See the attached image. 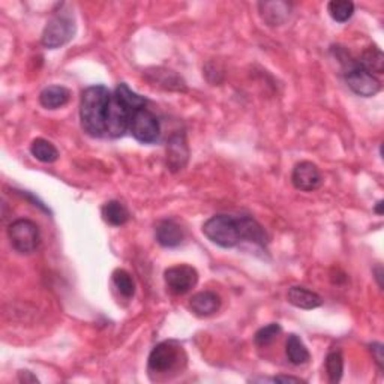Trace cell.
I'll use <instances>...</instances> for the list:
<instances>
[{"label":"cell","mask_w":384,"mask_h":384,"mask_svg":"<svg viewBox=\"0 0 384 384\" xmlns=\"http://www.w3.org/2000/svg\"><path fill=\"white\" fill-rule=\"evenodd\" d=\"M8 238L11 247L20 254H32L41 243V233L38 225L30 220H17L8 227Z\"/></svg>","instance_id":"5b68a950"},{"label":"cell","mask_w":384,"mask_h":384,"mask_svg":"<svg viewBox=\"0 0 384 384\" xmlns=\"http://www.w3.org/2000/svg\"><path fill=\"white\" fill-rule=\"evenodd\" d=\"M188 160V147L185 142H180V137H173L169 144V164L173 170H182Z\"/></svg>","instance_id":"44dd1931"},{"label":"cell","mask_w":384,"mask_h":384,"mask_svg":"<svg viewBox=\"0 0 384 384\" xmlns=\"http://www.w3.org/2000/svg\"><path fill=\"white\" fill-rule=\"evenodd\" d=\"M156 240L164 248H176L183 242L182 227L173 220H162L156 225Z\"/></svg>","instance_id":"7c38bea8"},{"label":"cell","mask_w":384,"mask_h":384,"mask_svg":"<svg viewBox=\"0 0 384 384\" xmlns=\"http://www.w3.org/2000/svg\"><path fill=\"white\" fill-rule=\"evenodd\" d=\"M115 93L119 96L120 99H124L128 106L133 107L134 110H140V108H144L146 107V98H143V96H140L138 93H135L134 90H131L128 84L125 83H120L117 87H116V90Z\"/></svg>","instance_id":"d4e9b609"},{"label":"cell","mask_w":384,"mask_h":384,"mask_svg":"<svg viewBox=\"0 0 384 384\" xmlns=\"http://www.w3.org/2000/svg\"><path fill=\"white\" fill-rule=\"evenodd\" d=\"M221 298L215 291H200L189 299V309L198 317H211L221 308Z\"/></svg>","instance_id":"8fae6325"},{"label":"cell","mask_w":384,"mask_h":384,"mask_svg":"<svg viewBox=\"0 0 384 384\" xmlns=\"http://www.w3.org/2000/svg\"><path fill=\"white\" fill-rule=\"evenodd\" d=\"M75 35V20L71 11L60 8L44 28L41 44L46 48L55 50L65 46L74 38Z\"/></svg>","instance_id":"277c9868"},{"label":"cell","mask_w":384,"mask_h":384,"mask_svg":"<svg viewBox=\"0 0 384 384\" xmlns=\"http://www.w3.org/2000/svg\"><path fill=\"white\" fill-rule=\"evenodd\" d=\"M359 66L363 68L365 71L374 74H383L384 71V56L383 51L377 47H369L366 48L361 59H359Z\"/></svg>","instance_id":"ffe728a7"},{"label":"cell","mask_w":384,"mask_h":384,"mask_svg":"<svg viewBox=\"0 0 384 384\" xmlns=\"http://www.w3.org/2000/svg\"><path fill=\"white\" fill-rule=\"evenodd\" d=\"M374 272H375V278H377L380 288H383V267H381V266H377V267H375Z\"/></svg>","instance_id":"f1b7e54d"},{"label":"cell","mask_w":384,"mask_h":384,"mask_svg":"<svg viewBox=\"0 0 384 384\" xmlns=\"http://www.w3.org/2000/svg\"><path fill=\"white\" fill-rule=\"evenodd\" d=\"M345 81L356 95L363 96V98H371V96H375L381 90V83L378 81V78L365 71L363 68L359 66V64L347 69Z\"/></svg>","instance_id":"9c48e42d"},{"label":"cell","mask_w":384,"mask_h":384,"mask_svg":"<svg viewBox=\"0 0 384 384\" xmlns=\"http://www.w3.org/2000/svg\"><path fill=\"white\" fill-rule=\"evenodd\" d=\"M101 212H102L104 221L108 222L110 225H115V227H120V225L126 224L131 216L128 207L124 203L116 202V200H113V202L104 204Z\"/></svg>","instance_id":"ac0fdd59"},{"label":"cell","mask_w":384,"mask_h":384,"mask_svg":"<svg viewBox=\"0 0 384 384\" xmlns=\"http://www.w3.org/2000/svg\"><path fill=\"white\" fill-rule=\"evenodd\" d=\"M291 182L296 189L305 191V192H312L321 186L323 176L321 171L316 164L309 161L299 162L293 169L291 174Z\"/></svg>","instance_id":"30bf717a"},{"label":"cell","mask_w":384,"mask_h":384,"mask_svg":"<svg viewBox=\"0 0 384 384\" xmlns=\"http://www.w3.org/2000/svg\"><path fill=\"white\" fill-rule=\"evenodd\" d=\"M19 378L20 381H24V383H38V378L35 377V375L30 372V371H20L19 372Z\"/></svg>","instance_id":"83f0119b"},{"label":"cell","mask_w":384,"mask_h":384,"mask_svg":"<svg viewBox=\"0 0 384 384\" xmlns=\"http://www.w3.org/2000/svg\"><path fill=\"white\" fill-rule=\"evenodd\" d=\"M240 233H242V240H248L252 243H257L260 247H266L269 238L265 231L263 227H261L254 218L249 216H240Z\"/></svg>","instance_id":"2e32d148"},{"label":"cell","mask_w":384,"mask_h":384,"mask_svg":"<svg viewBox=\"0 0 384 384\" xmlns=\"http://www.w3.org/2000/svg\"><path fill=\"white\" fill-rule=\"evenodd\" d=\"M129 131L137 142L143 144H153L160 140L161 125L160 120L151 110L140 108L131 119Z\"/></svg>","instance_id":"52a82bcc"},{"label":"cell","mask_w":384,"mask_h":384,"mask_svg":"<svg viewBox=\"0 0 384 384\" xmlns=\"http://www.w3.org/2000/svg\"><path fill=\"white\" fill-rule=\"evenodd\" d=\"M134 110L128 104L120 99L116 93L111 95V99L107 110V119H106V134L111 138L124 137L126 131L129 129L131 119H133Z\"/></svg>","instance_id":"8992f818"},{"label":"cell","mask_w":384,"mask_h":384,"mask_svg":"<svg viewBox=\"0 0 384 384\" xmlns=\"http://www.w3.org/2000/svg\"><path fill=\"white\" fill-rule=\"evenodd\" d=\"M285 353H287V357H288V361H290V363H293L296 366L308 363L311 359V354L308 352L307 345H305L302 339L294 334L288 335V338H287Z\"/></svg>","instance_id":"e0dca14e"},{"label":"cell","mask_w":384,"mask_h":384,"mask_svg":"<svg viewBox=\"0 0 384 384\" xmlns=\"http://www.w3.org/2000/svg\"><path fill=\"white\" fill-rule=\"evenodd\" d=\"M113 284H115V287L117 288L119 293L124 296V298H128V299L133 298L135 293L134 279L124 269L115 270V273H113Z\"/></svg>","instance_id":"cb8c5ba5"},{"label":"cell","mask_w":384,"mask_h":384,"mask_svg":"<svg viewBox=\"0 0 384 384\" xmlns=\"http://www.w3.org/2000/svg\"><path fill=\"white\" fill-rule=\"evenodd\" d=\"M71 98V90L64 86H48L39 95V102L44 108L57 110L66 106Z\"/></svg>","instance_id":"5bb4252c"},{"label":"cell","mask_w":384,"mask_h":384,"mask_svg":"<svg viewBox=\"0 0 384 384\" xmlns=\"http://www.w3.org/2000/svg\"><path fill=\"white\" fill-rule=\"evenodd\" d=\"M383 206H384V204H383V200H380V202H378L377 204H375V209H374L375 213H377V215H383Z\"/></svg>","instance_id":"f546056e"},{"label":"cell","mask_w":384,"mask_h":384,"mask_svg":"<svg viewBox=\"0 0 384 384\" xmlns=\"http://www.w3.org/2000/svg\"><path fill=\"white\" fill-rule=\"evenodd\" d=\"M30 153L39 162H44V164H53L59 160L57 147L53 143H50L46 138L33 140L30 144Z\"/></svg>","instance_id":"d6986e66"},{"label":"cell","mask_w":384,"mask_h":384,"mask_svg":"<svg viewBox=\"0 0 384 384\" xmlns=\"http://www.w3.org/2000/svg\"><path fill=\"white\" fill-rule=\"evenodd\" d=\"M369 350H371V353H372V356H374V359H375V362H377V365H378V368H380V369H383V366H384V356H383V344H380V343H374V344H371V345H369Z\"/></svg>","instance_id":"4316f807"},{"label":"cell","mask_w":384,"mask_h":384,"mask_svg":"<svg viewBox=\"0 0 384 384\" xmlns=\"http://www.w3.org/2000/svg\"><path fill=\"white\" fill-rule=\"evenodd\" d=\"M165 284H167L169 290L176 294L183 296L189 293L198 282V272L197 270L188 266V265H177L169 267L164 273Z\"/></svg>","instance_id":"ba28073f"},{"label":"cell","mask_w":384,"mask_h":384,"mask_svg":"<svg viewBox=\"0 0 384 384\" xmlns=\"http://www.w3.org/2000/svg\"><path fill=\"white\" fill-rule=\"evenodd\" d=\"M111 93L106 86H90L83 92L80 102V120L84 133L99 138L106 135L107 110Z\"/></svg>","instance_id":"6da1fadb"},{"label":"cell","mask_w":384,"mask_h":384,"mask_svg":"<svg viewBox=\"0 0 384 384\" xmlns=\"http://www.w3.org/2000/svg\"><path fill=\"white\" fill-rule=\"evenodd\" d=\"M287 299L290 302L293 307L300 308V309H316L323 305L321 296L317 293H314L308 288L294 285L287 293Z\"/></svg>","instance_id":"4fadbf2b"},{"label":"cell","mask_w":384,"mask_h":384,"mask_svg":"<svg viewBox=\"0 0 384 384\" xmlns=\"http://www.w3.org/2000/svg\"><path fill=\"white\" fill-rule=\"evenodd\" d=\"M258 6L263 20L270 26H281L291 11V6L285 2H261Z\"/></svg>","instance_id":"9a60e30c"},{"label":"cell","mask_w":384,"mask_h":384,"mask_svg":"<svg viewBox=\"0 0 384 384\" xmlns=\"http://www.w3.org/2000/svg\"><path fill=\"white\" fill-rule=\"evenodd\" d=\"M282 332V327L278 325V323H270V325L261 327L256 336H254V343L258 347H266L269 344H272L275 339L278 338V335Z\"/></svg>","instance_id":"484cf974"},{"label":"cell","mask_w":384,"mask_h":384,"mask_svg":"<svg viewBox=\"0 0 384 384\" xmlns=\"http://www.w3.org/2000/svg\"><path fill=\"white\" fill-rule=\"evenodd\" d=\"M206 238L221 248H234L242 242L239 218L230 215H215L203 225Z\"/></svg>","instance_id":"3957f363"},{"label":"cell","mask_w":384,"mask_h":384,"mask_svg":"<svg viewBox=\"0 0 384 384\" xmlns=\"http://www.w3.org/2000/svg\"><path fill=\"white\" fill-rule=\"evenodd\" d=\"M186 363L183 347L176 341H164L151 352L147 368L151 375H169L180 371Z\"/></svg>","instance_id":"7a4b0ae2"},{"label":"cell","mask_w":384,"mask_h":384,"mask_svg":"<svg viewBox=\"0 0 384 384\" xmlns=\"http://www.w3.org/2000/svg\"><path fill=\"white\" fill-rule=\"evenodd\" d=\"M327 11L336 23H345L354 14V3L350 0H332L327 5Z\"/></svg>","instance_id":"7402d4cb"},{"label":"cell","mask_w":384,"mask_h":384,"mask_svg":"<svg viewBox=\"0 0 384 384\" xmlns=\"http://www.w3.org/2000/svg\"><path fill=\"white\" fill-rule=\"evenodd\" d=\"M326 372L330 383H338L343 378L344 372V357L339 350L330 352L326 357Z\"/></svg>","instance_id":"603a6c76"}]
</instances>
